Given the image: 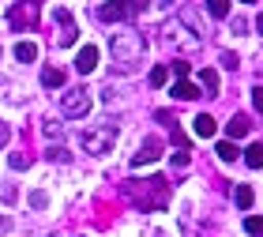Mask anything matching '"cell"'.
Wrapping results in <instances>:
<instances>
[{"instance_id":"cell-12","label":"cell","mask_w":263,"mask_h":237,"mask_svg":"<svg viewBox=\"0 0 263 237\" xmlns=\"http://www.w3.org/2000/svg\"><path fill=\"white\" fill-rule=\"evenodd\" d=\"M192 128H196V136H199V139H211L214 132H218V124H214V117H211V113H199L196 121H192Z\"/></svg>"},{"instance_id":"cell-17","label":"cell","mask_w":263,"mask_h":237,"mask_svg":"<svg viewBox=\"0 0 263 237\" xmlns=\"http://www.w3.org/2000/svg\"><path fill=\"white\" fill-rule=\"evenodd\" d=\"M42 87H64V72L61 68H42Z\"/></svg>"},{"instance_id":"cell-27","label":"cell","mask_w":263,"mask_h":237,"mask_svg":"<svg viewBox=\"0 0 263 237\" xmlns=\"http://www.w3.org/2000/svg\"><path fill=\"white\" fill-rule=\"evenodd\" d=\"M30 166V155H11V170H27Z\"/></svg>"},{"instance_id":"cell-19","label":"cell","mask_w":263,"mask_h":237,"mask_svg":"<svg viewBox=\"0 0 263 237\" xmlns=\"http://www.w3.org/2000/svg\"><path fill=\"white\" fill-rule=\"evenodd\" d=\"M245 166H252V170L263 166V143H252V147L245 151Z\"/></svg>"},{"instance_id":"cell-14","label":"cell","mask_w":263,"mask_h":237,"mask_svg":"<svg viewBox=\"0 0 263 237\" xmlns=\"http://www.w3.org/2000/svg\"><path fill=\"white\" fill-rule=\"evenodd\" d=\"M11 53H15V61H19V64H30V61H38V45H34V42H19Z\"/></svg>"},{"instance_id":"cell-7","label":"cell","mask_w":263,"mask_h":237,"mask_svg":"<svg viewBox=\"0 0 263 237\" xmlns=\"http://www.w3.org/2000/svg\"><path fill=\"white\" fill-rule=\"evenodd\" d=\"M53 19H57V45H76V34H79V27H76V19H71V11L68 8H53Z\"/></svg>"},{"instance_id":"cell-1","label":"cell","mask_w":263,"mask_h":237,"mask_svg":"<svg viewBox=\"0 0 263 237\" xmlns=\"http://www.w3.org/2000/svg\"><path fill=\"white\" fill-rule=\"evenodd\" d=\"M109 53H113V61H117V72L128 76V72H136V64L143 61V53H147V38H143L139 30L113 34V38H109Z\"/></svg>"},{"instance_id":"cell-18","label":"cell","mask_w":263,"mask_h":237,"mask_svg":"<svg viewBox=\"0 0 263 237\" xmlns=\"http://www.w3.org/2000/svg\"><path fill=\"white\" fill-rule=\"evenodd\" d=\"M147 79H151V87H165V83H170V68H165V64H154Z\"/></svg>"},{"instance_id":"cell-6","label":"cell","mask_w":263,"mask_h":237,"mask_svg":"<svg viewBox=\"0 0 263 237\" xmlns=\"http://www.w3.org/2000/svg\"><path fill=\"white\" fill-rule=\"evenodd\" d=\"M162 158V139L158 136H147L139 143V151L132 155V170H143V166H151V162H158Z\"/></svg>"},{"instance_id":"cell-30","label":"cell","mask_w":263,"mask_h":237,"mask_svg":"<svg viewBox=\"0 0 263 237\" xmlns=\"http://www.w3.org/2000/svg\"><path fill=\"white\" fill-rule=\"evenodd\" d=\"M8 139H11V132H8V124H0V147H4Z\"/></svg>"},{"instance_id":"cell-5","label":"cell","mask_w":263,"mask_h":237,"mask_svg":"<svg viewBox=\"0 0 263 237\" xmlns=\"http://www.w3.org/2000/svg\"><path fill=\"white\" fill-rule=\"evenodd\" d=\"M90 90L87 87H71V90H64L61 94V113L64 117H71V121H79V117H87L90 113Z\"/></svg>"},{"instance_id":"cell-31","label":"cell","mask_w":263,"mask_h":237,"mask_svg":"<svg viewBox=\"0 0 263 237\" xmlns=\"http://www.w3.org/2000/svg\"><path fill=\"white\" fill-rule=\"evenodd\" d=\"M256 30L263 34V11H259V15H256Z\"/></svg>"},{"instance_id":"cell-29","label":"cell","mask_w":263,"mask_h":237,"mask_svg":"<svg viewBox=\"0 0 263 237\" xmlns=\"http://www.w3.org/2000/svg\"><path fill=\"white\" fill-rule=\"evenodd\" d=\"M222 64H226V68H230V72H233V68H237V64H241V61H237V57H233V53H222Z\"/></svg>"},{"instance_id":"cell-9","label":"cell","mask_w":263,"mask_h":237,"mask_svg":"<svg viewBox=\"0 0 263 237\" xmlns=\"http://www.w3.org/2000/svg\"><path fill=\"white\" fill-rule=\"evenodd\" d=\"M165 38H170V42H177V45H181V49H196V45H203V38H188V30L181 27V23H165Z\"/></svg>"},{"instance_id":"cell-8","label":"cell","mask_w":263,"mask_h":237,"mask_svg":"<svg viewBox=\"0 0 263 237\" xmlns=\"http://www.w3.org/2000/svg\"><path fill=\"white\" fill-rule=\"evenodd\" d=\"M8 23H11V30H30L38 23V4H15L8 11Z\"/></svg>"},{"instance_id":"cell-3","label":"cell","mask_w":263,"mask_h":237,"mask_svg":"<svg viewBox=\"0 0 263 237\" xmlns=\"http://www.w3.org/2000/svg\"><path fill=\"white\" fill-rule=\"evenodd\" d=\"M79 143H83L87 155H105V151H113V143H117V124L102 121L98 128H87V132L79 136Z\"/></svg>"},{"instance_id":"cell-25","label":"cell","mask_w":263,"mask_h":237,"mask_svg":"<svg viewBox=\"0 0 263 237\" xmlns=\"http://www.w3.org/2000/svg\"><path fill=\"white\" fill-rule=\"evenodd\" d=\"M61 136H64V124H57V121L45 124V139H61Z\"/></svg>"},{"instance_id":"cell-13","label":"cell","mask_w":263,"mask_h":237,"mask_svg":"<svg viewBox=\"0 0 263 237\" xmlns=\"http://www.w3.org/2000/svg\"><path fill=\"white\" fill-rule=\"evenodd\" d=\"M173 94H177L181 102H192V98H199L203 90L196 87V83H188V76H184V79H177V83H173Z\"/></svg>"},{"instance_id":"cell-11","label":"cell","mask_w":263,"mask_h":237,"mask_svg":"<svg viewBox=\"0 0 263 237\" xmlns=\"http://www.w3.org/2000/svg\"><path fill=\"white\" fill-rule=\"evenodd\" d=\"M226 132H230V139H245L248 132H252V121H248L245 113H237V117H230V124H226Z\"/></svg>"},{"instance_id":"cell-23","label":"cell","mask_w":263,"mask_h":237,"mask_svg":"<svg viewBox=\"0 0 263 237\" xmlns=\"http://www.w3.org/2000/svg\"><path fill=\"white\" fill-rule=\"evenodd\" d=\"M245 230H248V237H263V215H248Z\"/></svg>"},{"instance_id":"cell-10","label":"cell","mask_w":263,"mask_h":237,"mask_svg":"<svg viewBox=\"0 0 263 237\" xmlns=\"http://www.w3.org/2000/svg\"><path fill=\"white\" fill-rule=\"evenodd\" d=\"M94 68H98V45H83L79 57H76V72L79 76H90Z\"/></svg>"},{"instance_id":"cell-4","label":"cell","mask_w":263,"mask_h":237,"mask_svg":"<svg viewBox=\"0 0 263 237\" xmlns=\"http://www.w3.org/2000/svg\"><path fill=\"white\" fill-rule=\"evenodd\" d=\"M147 4L151 0H109V4H98V19L102 23H132Z\"/></svg>"},{"instance_id":"cell-33","label":"cell","mask_w":263,"mask_h":237,"mask_svg":"<svg viewBox=\"0 0 263 237\" xmlns=\"http://www.w3.org/2000/svg\"><path fill=\"white\" fill-rule=\"evenodd\" d=\"M0 233H4V222H0Z\"/></svg>"},{"instance_id":"cell-2","label":"cell","mask_w":263,"mask_h":237,"mask_svg":"<svg viewBox=\"0 0 263 237\" xmlns=\"http://www.w3.org/2000/svg\"><path fill=\"white\" fill-rule=\"evenodd\" d=\"M124 196H132L143 211H162L170 199V185L165 177H151V181H124Z\"/></svg>"},{"instance_id":"cell-26","label":"cell","mask_w":263,"mask_h":237,"mask_svg":"<svg viewBox=\"0 0 263 237\" xmlns=\"http://www.w3.org/2000/svg\"><path fill=\"white\" fill-rule=\"evenodd\" d=\"M45 204H49V196H45L42 188H38V192H30V207H38V211H42Z\"/></svg>"},{"instance_id":"cell-32","label":"cell","mask_w":263,"mask_h":237,"mask_svg":"<svg viewBox=\"0 0 263 237\" xmlns=\"http://www.w3.org/2000/svg\"><path fill=\"white\" fill-rule=\"evenodd\" d=\"M241 4H256V0H241Z\"/></svg>"},{"instance_id":"cell-16","label":"cell","mask_w":263,"mask_h":237,"mask_svg":"<svg viewBox=\"0 0 263 237\" xmlns=\"http://www.w3.org/2000/svg\"><path fill=\"white\" fill-rule=\"evenodd\" d=\"M214 155H218L222 162H237V158H241V151H237V143H233V139H222V143L214 147Z\"/></svg>"},{"instance_id":"cell-15","label":"cell","mask_w":263,"mask_h":237,"mask_svg":"<svg viewBox=\"0 0 263 237\" xmlns=\"http://www.w3.org/2000/svg\"><path fill=\"white\" fill-rule=\"evenodd\" d=\"M181 23H188L196 34H207V27H203V15H199L196 8H181Z\"/></svg>"},{"instance_id":"cell-34","label":"cell","mask_w":263,"mask_h":237,"mask_svg":"<svg viewBox=\"0 0 263 237\" xmlns=\"http://www.w3.org/2000/svg\"><path fill=\"white\" fill-rule=\"evenodd\" d=\"M0 83H4V79H0Z\"/></svg>"},{"instance_id":"cell-28","label":"cell","mask_w":263,"mask_h":237,"mask_svg":"<svg viewBox=\"0 0 263 237\" xmlns=\"http://www.w3.org/2000/svg\"><path fill=\"white\" fill-rule=\"evenodd\" d=\"M252 105H256V113H263V87H252Z\"/></svg>"},{"instance_id":"cell-21","label":"cell","mask_w":263,"mask_h":237,"mask_svg":"<svg viewBox=\"0 0 263 237\" xmlns=\"http://www.w3.org/2000/svg\"><path fill=\"white\" fill-rule=\"evenodd\" d=\"M230 4H233V0H207V11L214 19H226V15H230Z\"/></svg>"},{"instance_id":"cell-24","label":"cell","mask_w":263,"mask_h":237,"mask_svg":"<svg viewBox=\"0 0 263 237\" xmlns=\"http://www.w3.org/2000/svg\"><path fill=\"white\" fill-rule=\"evenodd\" d=\"M165 68H170V72H173L177 79H184L188 72H192V64H188V61H173V64H165Z\"/></svg>"},{"instance_id":"cell-22","label":"cell","mask_w":263,"mask_h":237,"mask_svg":"<svg viewBox=\"0 0 263 237\" xmlns=\"http://www.w3.org/2000/svg\"><path fill=\"white\" fill-rule=\"evenodd\" d=\"M252 204H256V192H252L248 185H241V188H237V207H241V211H248Z\"/></svg>"},{"instance_id":"cell-20","label":"cell","mask_w":263,"mask_h":237,"mask_svg":"<svg viewBox=\"0 0 263 237\" xmlns=\"http://www.w3.org/2000/svg\"><path fill=\"white\" fill-rule=\"evenodd\" d=\"M199 83L207 87V94H218V72H214V68H203V72H199Z\"/></svg>"}]
</instances>
